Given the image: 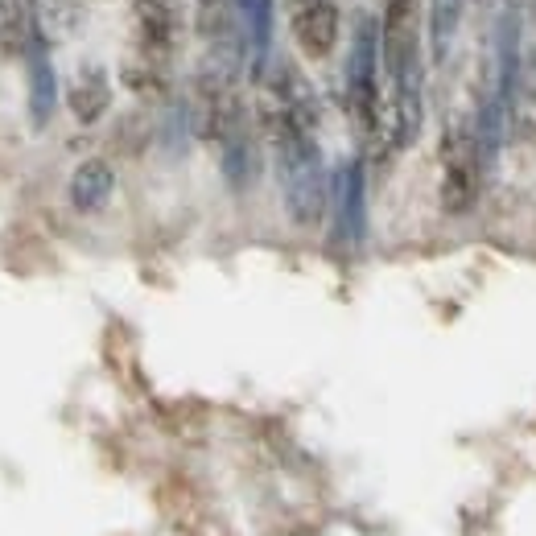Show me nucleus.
I'll return each mask as SVG.
<instances>
[{
	"label": "nucleus",
	"instance_id": "6e6552de",
	"mask_svg": "<svg viewBox=\"0 0 536 536\" xmlns=\"http://www.w3.org/2000/svg\"><path fill=\"white\" fill-rule=\"evenodd\" d=\"M66 104H71V116L79 124L104 120L108 108H112V75L99 62L83 66V71L75 75V83H71V91H66Z\"/></svg>",
	"mask_w": 536,
	"mask_h": 536
},
{
	"label": "nucleus",
	"instance_id": "9b49d317",
	"mask_svg": "<svg viewBox=\"0 0 536 536\" xmlns=\"http://www.w3.org/2000/svg\"><path fill=\"white\" fill-rule=\"evenodd\" d=\"M29 13H33V25H38V38L50 46L75 38V29L83 25L79 0H29Z\"/></svg>",
	"mask_w": 536,
	"mask_h": 536
},
{
	"label": "nucleus",
	"instance_id": "1a4fd4ad",
	"mask_svg": "<svg viewBox=\"0 0 536 536\" xmlns=\"http://www.w3.org/2000/svg\"><path fill=\"white\" fill-rule=\"evenodd\" d=\"M112 194H116V170L104 157H87V161L75 165V174H71V207L79 215L104 211Z\"/></svg>",
	"mask_w": 536,
	"mask_h": 536
},
{
	"label": "nucleus",
	"instance_id": "9d476101",
	"mask_svg": "<svg viewBox=\"0 0 536 536\" xmlns=\"http://www.w3.org/2000/svg\"><path fill=\"white\" fill-rule=\"evenodd\" d=\"M194 29L207 46L244 42L240 29V0H194Z\"/></svg>",
	"mask_w": 536,
	"mask_h": 536
},
{
	"label": "nucleus",
	"instance_id": "ddd939ff",
	"mask_svg": "<svg viewBox=\"0 0 536 536\" xmlns=\"http://www.w3.org/2000/svg\"><path fill=\"white\" fill-rule=\"evenodd\" d=\"M38 38L29 0H0V50L5 54H25V46Z\"/></svg>",
	"mask_w": 536,
	"mask_h": 536
},
{
	"label": "nucleus",
	"instance_id": "7ed1b4c3",
	"mask_svg": "<svg viewBox=\"0 0 536 536\" xmlns=\"http://www.w3.org/2000/svg\"><path fill=\"white\" fill-rule=\"evenodd\" d=\"M132 17H137V62L165 71L182 42L178 0H132Z\"/></svg>",
	"mask_w": 536,
	"mask_h": 536
},
{
	"label": "nucleus",
	"instance_id": "20e7f679",
	"mask_svg": "<svg viewBox=\"0 0 536 536\" xmlns=\"http://www.w3.org/2000/svg\"><path fill=\"white\" fill-rule=\"evenodd\" d=\"M293 38L306 58H330V50L339 46L334 0H293Z\"/></svg>",
	"mask_w": 536,
	"mask_h": 536
},
{
	"label": "nucleus",
	"instance_id": "0eeeda50",
	"mask_svg": "<svg viewBox=\"0 0 536 536\" xmlns=\"http://www.w3.org/2000/svg\"><path fill=\"white\" fill-rule=\"evenodd\" d=\"M339 227H343L347 244H363V231H367V170H363V157L347 161L343 174H339Z\"/></svg>",
	"mask_w": 536,
	"mask_h": 536
},
{
	"label": "nucleus",
	"instance_id": "f8f14e48",
	"mask_svg": "<svg viewBox=\"0 0 536 536\" xmlns=\"http://www.w3.org/2000/svg\"><path fill=\"white\" fill-rule=\"evenodd\" d=\"M462 13H466V0H429V58L433 62L450 58Z\"/></svg>",
	"mask_w": 536,
	"mask_h": 536
},
{
	"label": "nucleus",
	"instance_id": "39448f33",
	"mask_svg": "<svg viewBox=\"0 0 536 536\" xmlns=\"http://www.w3.org/2000/svg\"><path fill=\"white\" fill-rule=\"evenodd\" d=\"M21 58H25V79H29V124L42 132L58 108V75L50 62V42L33 38Z\"/></svg>",
	"mask_w": 536,
	"mask_h": 536
},
{
	"label": "nucleus",
	"instance_id": "f03ea898",
	"mask_svg": "<svg viewBox=\"0 0 536 536\" xmlns=\"http://www.w3.org/2000/svg\"><path fill=\"white\" fill-rule=\"evenodd\" d=\"M417 0H388L380 17V66L384 79L405 83L421 79V21Z\"/></svg>",
	"mask_w": 536,
	"mask_h": 536
},
{
	"label": "nucleus",
	"instance_id": "423d86ee",
	"mask_svg": "<svg viewBox=\"0 0 536 536\" xmlns=\"http://www.w3.org/2000/svg\"><path fill=\"white\" fill-rule=\"evenodd\" d=\"M273 0H240V29L248 46V75L252 83H264L268 75V54H273Z\"/></svg>",
	"mask_w": 536,
	"mask_h": 536
},
{
	"label": "nucleus",
	"instance_id": "f257e3e1",
	"mask_svg": "<svg viewBox=\"0 0 536 536\" xmlns=\"http://www.w3.org/2000/svg\"><path fill=\"white\" fill-rule=\"evenodd\" d=\"M483 153H479V132L458 120L442 132V211L466 215L475 207L479 186H483Z\"/></svg>",
	"mask_w": 536,
	"mask_h": 536
}]
</instances>
